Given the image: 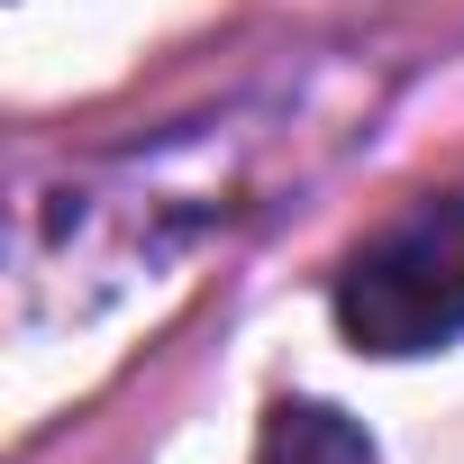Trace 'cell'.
I'll use <instances>...</instances> for the list:
<instances>
[{
  "label": "cell",
  "mask_w": 464,
  "mask_h": 464,
  "mask_svg": "<svg viewBox=\"0 0 464 464\" xmlns=\"http://www.w3.org/2000/svg\"><path fill=\"white\" fill-rule=\"evenodd\" d=\"M337 328L355 355H437L464 337V191H428L401 218H382L373 237L337 274Z\"/></svg>",
  "instance_id": "6da1fadb"
},
{
  "label": "cell",
  "mask_w": 464,
  "mask_h": 464,
  "mask_svg": "<svg viewBox=\"0 0 464 464\" xmlns=\"http://www.w3.org/2000/svg\"><path fill=\"white\" fill-rule=\"evenodd\" d=\"M256 464H382V455H373L364 419H346L337 401H274Z\"/></svg>",
  "instance_id": "7a4b0ae2"
}]
</instances>
